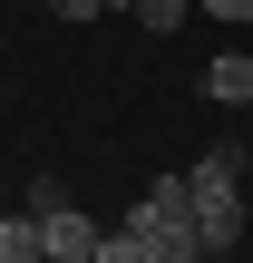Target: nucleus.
<instances>
[{
  "mask_svg": "<svg viewBox=\"0 0 253 263\" xmlns=\"http://www.w3.org/2000/svg\"><path fill=\"white\" fill-rule=\"evenodd\" d=\"M29 215H39V263H88V254H98V224L68 205V185H59V176H39V185H29Z\"/></svg>",
  "mask_w": 253,
  "mask_h": 263,
  "instance_id": "1",
  "label": "nucleus"
},
{
  "mask_svg": "<svg viewBox=\"0 0 253 263\" xmlns=\"http://www.w3.org/2000/svg\"><path fill=\"white\" fill-rule=\"evenodd\" d=\"M137 234H166V224H195V176H146L137 205H127Z\"/></svg>",
  "mask_w": 253,
  "mask_h": 263,
  "instance_id": "2",
  "label": "nucleus"
},
{
  "mask_svg": "<svg viewBox=\"0 0 253 263\" xmlns=\"http://www.w3.org/2000/svg\"><path fill=\"white\" fill-rule=\"evenodd\" d=\"M195 234H205V254H234L244 244V185H205L195 176Z\"/></svg>",
  "mask_w": 253,
  "mask_h": 263,
  "instance_id": "3",
  "label": "nucleus"
},
{
  "mask_svg": "<svg viewBox=\"0 0 253 263\" xmlns=\"http://www.w3.org/2000/svg\"><path fill=\"white\" fill-rule=\"evenodd\" d=\"M205 98H215V107H253V59L244 49H224V59L205 68Z\"/></svg>",
  "mask_w": 253,
  "mask_h": 263,
  "instance_id": "4",
  "label": "nucleus"
},
{
  "mask_svg": "<svg viewBox=\"0 0 253 263\" xmlns=\"http://www.w3.org/2000/svg\"><path fill=\"white\" fill-rule=\"evenodd\" d=\"M0 263H39V215H0Z\"/></svg>",
  "mask_w": 253,
  "mask_h": 263,
  "instance_id": "5",
  "label": "nucleus"
},
{
  "mask_svg": "<svg viewBox=\"0 0 253 263\" xmlns=\"http://www.w3.org/2000/svg\"><path fill=\"white\" fill-rule=\"evenodd\" d=\"M146 263H205V234L195 224H166V234H146Z\"/></svg>",
  "mask_w": 253,
  "mask_h": 263,
  "instance_id": "6",
  "label": "nucleus"
},
{
  "mask_svg": "<svg viewBox=\"0 0 253 263\" xmlns=\"http://www.w3.org/2000/svg\"><path fill=\"white\" fill-rule=\"evenodd\" d=\"M185 176H205V185H244V146H215V156H195Z\"/></svg>",
  "mask_w": 253,
  "mask_h": 263,
  "instance_id": "7",
  "label": "nucleus"
},
{
  "mask_svg": "<svg viewBox=\"0 0 253 263\" xmlns=\"http://www.w3.org/2000/svg\"><path fill=\"white\" fill-rule=\"evenodd\" d=\"M185 10H195V0H127L137 29H185Z\"/></svg>",
  "mask_w": 253,
  "mask_h": 263,
  "instance_id": "8",
  "label": "nucleus"
},
{
  "mask_svg": "<svg viewBox=\"0 0 253 263\" xmlns=\"http://www.w3.org/2000/svg\"><path fill=\"white\" fill-rule=\"evenodd\" d=\"M88 263H146V234L117 224V234H98V254H88Z\"/></svg>",
  "mask_w": 253,
  "mask_h": 263,
  "instance_id": "9",
  "label": "nucleus"
},
{
  "mask_svg": "<svg viewBox=\"0 0 253 263\" xmlns=\"http://www.w3.org/2000/svg\"><path fill=\"white\" fill-rule=\"evenodd\" d=\"M59 20H107V10H127V0H49Z\"/></svg>",
  "mask_w": 253,
  "mask_h": 263,
  "instance_id": "10",
  "label": "nucleus"
},
{
  "mask_svg": "<svg viewBox=\"0 0 253 263\" xmlns=\"http://www.w3.org/2000/svg\"><path fill=\"white\" fill-rule=\"evenodd\" d=\"M195 10H215L224 29H234V20H253V0H195Z\"/></svg>",
  "mask_w": 253,
  "mask_h": 263,
  "instance_id": "11",
  "label": "nucleus"
}]
</instances>
